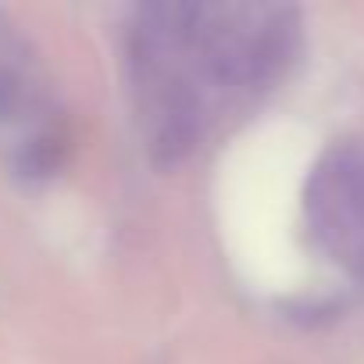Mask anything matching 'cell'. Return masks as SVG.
Returning a JSON list of instances; mask_svg holds the SVG:
<instances>
[{"mask_svg": "<svg viewBox=\"0 0 364 364\" xmlns=\"http://www.w3.org/2000/svg\"><path fill=\"white\" fill-rule=\"evenodd\" d=\"M300 50L289 4H139L125 26V75L146 154L171 168L268 97Z\"/></svg>", "mask_w": 364, "mask_h": 364, "instance_id": "1", "label": "cell"}, {"mask_svg": "<svg viewBox=\"0 0 364 364\" xmlns=\"http://www.w3.org/2000/svg\"><path fill=\"white\" fill-rule=\"evenodd\" d=\"M304 215L318 250L364 282V143H336L314 164Z\"/></svg>", "mask_w": 364, "mask_h": 364, "instance_id": "2", "label": "cell"}, {"mask_svg": "<svg viewBox=\"0 0 364 364\" xmlns=\"http://www.w3.org/2000/svg\"><path fill=\"white\" fill-rule=\"evenodd\" d=\"M43 100L47 86L36 50L8 15H0V125L29 122L43 111Z\"/></svg>", "mask_w": 364, "mask_h": 364, "instance_id": "3", "label": "cell"}]
</instances>
